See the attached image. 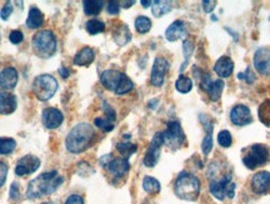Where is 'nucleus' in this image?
I'll use <instances>...</instances> for the list:
<instances>
[{"instance_id":"1","label":"nucleus","mask_w":270,"mask_h":204,"mask_svg":"<svg viewBox=\"0 0 270 204\" xmlns=\"http://www.w3.org/2000/svg\"><path fill=\"white\" fill-rule=\"evenodd\" d=\"M64 179L59 176L57 171L43 173L29 183L26 189V197L29 199H38L44 196H50L58 191Z\"/></svg>"},{"instance_id":"2","label":"nucleus","mask_w":270,"mask_h":204,"mask_svg":"<svg viewBox=\"0 0 270 204\" xmlns=\"http://www.w3.org/2000/svg\"><path fill=\"white\" fill-rule=\"evenodd\" d=\"M95 133L93 127L88 123H79L75 125L65 139V147L70 153H83L93 143Z\"/></svg>"},{"instance_id":"3","label":"nucleus","mask_w":270,"mask_h":204,"mask_svg":"<svg viewBox=\"0 0 270 204\" xmlns=\"http://www.w3.org/2000/svg\"><path fill=\"white\" fill-rule=\"evenodd\" d=\"M200 181L189 172H181L174 184V192L178 198L194 202L200 196Z\"/></svg>"},{"instance_id":"4","label":"nucleus","mask_w":270,"mask_h":204,"mask_svg":"<svg viewBox=\"0 0 270 204\" xmlns=\"http://www.w3.org/2000/svg\"><path fill=\"white\" fill-rule=\"evenodd\" d=\"M100 82L108 91L114 92L116 96L129 93L134 88V83L124 73L115 69H108L101 73Z\"/></svg>"},{"instance_id":"5","label":"nucleus","mask_w":270,"mask_h":204,"mask_svg":"<svg viewBox=\"0 0 270 204\" xmlns=\"http://www.w3.org/2000/svg\"><path fill=\"white\" fill-rule=\"evenodd\" d=\"M31 45L38 57L50 58L57 52V36L52 30H40L33 36Z\"/></svg>"},{"instance_id":"6","label":"nucleus","mask_w":270,"mask_h":204,"mask_svg":"<svg viewBox=\"0 0 270 204\" xmlns=\"http://www.w3.org/2000/svg\"><path fill=\"white\" fill-rule=\"evenodd\" d=\"M235 183L232 179V174L225 173L221 178H214L209 182V191L211 196L218 201H224L225 198H234L235 196Z\"/></svg>"},{"instance_id":"7","label":"nucleus","mask_w":270,"mask_h":204,"mask_svg":"<svg viewBox=\"0 0 270 204\" xmlns=\"http://www.w3.org/2000/svg\"><path fill=\"white\" fill-rule=\"evenodd\" d=\"M58 91V82L49 74L39 75L34 79L33 92L36 98L41 102H47L53 98Z\"/></svg>"},{"instance_id":"8","label":"nucleus","mask_w":270,"mask_h":204,"mask_svg":"<svg viewBox=\"0 0 270 204\" xmlns=\"http://www.w3.org/2000/svg\"><path fill=\"white\" fill-rule=\"evenodd\" d=\"M269 159V148L265 144H253L245 149L243 163L248 169H255L264 166Z\"/></svg>"},{"instance_id":"9","label":"nucleus","mask_w":270,"mask_h":204,"mask_svg":"<svg viewBox=\"0 0 270 204\" xmlns=\"http://www.w3.org/2000/svg\"><path fill=\"white\" fill-rule=\"evenodd\" d=\"M163 137H164V144L173 150L179 149L185 142V134L179 121H169L167 129L163 133Z\"/></svg>"},{"instance_id":"10","label":"nucleus","mask_w":270,"mask_h":204,"mask_svg":"<svg viewBox=\"0 0 270 204\" xmlns=\"http://www.w3.org/2000/svg\"><path fill=\"white\" fill-rule=\"evenodd\" d=\"M163 144H164V137H163V133L162 132L155 133L152 142H150L149 148H148L147 153H145L144 160H143L145 167H148V168H153V167L157 166V163L159 162L160 150H162Z\"/></svg>"},{"instance_id":"11","label":"nucleus","mask_w":270,"mask_h":204,"mask_svg":"<svg viewBox=\"0 0 270 204\" xmlns=\"http://www.w3.org/2000/svg\"><path fill=\"white\" fill-rule=\"evenodd\" d=\"M200 88L206 92L211 102H218L224 91V82L221 79L213 80L209 74L201 75Z\"/></svg>"},{"instance_id":"12","label":"nucleus","mask_w":270,"mask_h":204,"mask_svg":"<svg viewBox=\"0 0 270 204\" xmlns=\"http://www.w3.org/2000/svg\"><path fill=\"white\" fill-rule=\"evenodd\" d=\"M40 167V159L33 154L24 155L18 160L15 166V174L19 177L29 176V174L36 172Z\"/></svg>"},{"instance_id":"13","label":"nucleus","mask_w":270,"mask_h":204,"mask_svg":"<svg viewBox=\"0 0 270 204\" xmlns=\"http://www.w3.org/2000/svg\"><path fill=\"white\" fill-rule=\"evenodd\" d=\"M168 69H169V62L165 58H155L152 69V77H150V82H152L153 86L162 87L164 84L165 74H167Z\"/></svg>"},{"instance_id":"14","label":"nucleus","mask_w":270,"mask_h":204,"mask_svg":"<svg viewBox=\"0 0 270 204\" xmlns=\"http://www.w3.org/2000/svg\"><path fill=\"white\" fill-rule=\"evenodd\" d=\"M253 63L259 74L270 75V48H259L255 52Z\"/></svg>"},{"instance_id":"15","label":"nucleus","mask_w":270,"mask_h":204,"mask_svg":"<svg viewBox=\"0 0 270 204\" xmlns=\"http://www.w3.org/2000/svg\"><path fill=\"white\" fill-rule=\"evenodd\" d=\"M230 120L238 127H245L253 121L252 111L244 104H238L230 110Z\"/></svg>"},{"instance_id":"16","label":"nucleus","mask_w":270,"mask_h":204,"mask_svg":"<svg viewBox=\"0 0 270 204\" xmlns=\"http://www.w3.org/2000/svg\"><path fill=\"white\" fill-rule=\"evenodd\" d=\"M41 120L45 128L48 129H55V128L60 127L64 120V115L62 111L57 108H45L43 110V115H41Z\"/></svg>"},{"instance_id":"17","label":"nucleus","mask_w":270,"mask_h":204,"mask_svg":"<svg viewBox=\"0 0 270 204\" xmlns=\"http://www.w3.org/2000/svg\"><path fill=\"white\" fill-rule=\"evenodd\" d=\"M106 168H108L109 173H110L114 178L120 179L128 174L129 169H130V164H129V160L126 159V158L119 157L111 159Z\"/></svg>"},{"instance_id":"18","label":"nucleus","mask_w":270,"mask_h":204,"mask_svg":"<svg viewBox=\"0 0 270 204\" xmlns=\"http://www.w3.org/2000/svg\"><path fill=\"white\" fill-rule=\"evenodd\" d=\"M252 191L254 192L255 194H263L268 193L270 189V173L269 172H259V173L255 174L252 178Z\"/></svg>"},{"instance_id":"19","label":"nucleus","mask_w":270,"mask_h":204,"mask_svg":"<svg viewBox=\"0 0 270 204\" xmlns=\"http://www.w3.org/2000/svg\"><path fill=\"white\" fill-rule=\"evenodd\" d=\"M186 34L188 30H186L185 23L183 20H175L165 30V38L168 42H177L179 39L185 38Z\"/></svg>"},{"instance_id":"20","label":"nucleus","mask_w":270,"mask_h":204,"mask_svg":"<svg viewBox=\"0 0 270 204\" xmlns=\"http://www.w3.org/2000/svg\"><path fill=\"white\" fill-rule=\"evenodd\" d=\"M18 72L15 68L8 67L0 72V88L10 91L14 89L18 84Z\"/></svg>"},{"instance_id":"21","label":"nucleus","mask_w":270,"mask_h":204,"mask_svg":"<svg viewBox=\"0 0 270 204\" xmlns=\"http://www.w3.org/2000/svg\"><path fill=\"white\" fill-rule=\"evenodd\" d=\"M18 106V101L14 94L8 93V92H1L0 93V114L8 115L15 111Z\"/></svg>"},{"instance_id":"22","label":"nucleus","mask_w":270,"mask_h":204,"mask_svg":"<svg viewBox=\"0 0 270 204\" xmlns=\"http://www.w3.org/2000/svg\"><path fill=\"white\" fill-rule=\"evenodd\" d=\"M234 70V62L229 57H221L214 65V72L221 78H229Z\"/></svg>"},{"instance_id":"23","label":"nucleus","mask_w":270,"mask_h":204,"mask_svg":"<svg viewBox=\"0 0 270 204\" xmlns=\"http://www.w3.org/2000/svg\"><path fill=\"white\" fill-rule=\"evenodd\" d=\"M94 59H95L94 50L89 47H85L77 53L73 63H74V65H78V67H88V65H90L94 62Z\"/></svg>"},{"instance_id":"24","label":"nucleus","mask_w":270,"mask_h":204,"mask_svg":"<svg viewBox=\"0 0 270 204\" xmlns=\"http://www.w3.org/2000/svg\"><path fill=\"white\" fill-rule=\"evenodd\" d=\"M204 129H205L206 135L204 137L203 142H201V150L205 157H208L209 153L213 149V124L209 120H203Z\"/></svg>"},{"instance_id":"25","label":"nucleus","mask_w":270,"mask_h":204,"mask_svg":"<svg viewBox=\"0 0 270 204\" xmlns=\"http://www.w3.org/2000/svg\"><path fill=\"white\" fill-rule=\"evenodd\" d=\"M113 38L116 44L120 45V47H124V45H126L131 40V33L125 24H121V25L114 31Z\"/></svg>"},{"instance_id":"26","label":"nucleus","mask_w":270,"mask_h":204,"mask_svg":"<svg viewBox=\"0 0 270 204\" xmlns=\"http://www.w3.org/2000/svg\"><path fill=\"white\" fill-rule=\"evenodd\" d=\"M44 15L38 8H30L26 19V26L30 29H38L43 25Z\"/></svg>"},{"instance_id":"27","label":"nucleus","mask_w":270,"mask_h":204,"mask_svg":"<svg viewBox=\"0 0 270 204\" xmlns=\"http://www.w3.org/2000/svg\"><path fill=\"white\" fill-rule=\"evenodd\" d=\"M83 4H84V13L87 15H98L103 9L104 1H101V0H85Z\"/></svg>"},{"instance_id":"28","label":"nucleus","mask_w":270,"mask_h":204,"mask_svg":"<svg viewBox=\"0 0 270 204\" xmlns=\"http://www.w3.org/2000/svg\"><path fill=\"white\" fill-rule=\"evenodd\" d=\"M172 10V3L170 1H163V0H157V1H153L152 5V11L153 15L160 18V16L165 15L167 13Z\"/></svg>"},{"instance_id":"29","label":"nucleus","mask_w":270,"mask_h":204,"mask_svg":"<svg viewBox=\"0 0 270 204\" xmlns=\"http://www.w3.org/2000/svg\"><path fill=\"white\" fill-rule=\"evenodd\" d=\"M258 115H259V120L265 127H270V99H267L260 104Z\"/></svg>"},{"instance_id":"30","label":"nucleus","mask_w":270,"mask_h":204,"mask_svg":"<svg viewBox=\"0 0 270 204\" xmlns=\"http://www.w3.org/2000/svg\"><path fill=\"white\" fill-rule=\"evenodd\" d=\"M194 52V44L190 39H185L183 43V54H184V63L180 67V73H183L184 70L186 69L189 64V60H190L191 55H193Z\"/></svg>"},{"instance_id":"31","label":"nucleus","mask_w":270,"mask_h":204,"mask_svg":"<svg viewBox=\"0 0 270 204\" xmlns=\"http://www.w3.org/2000/svg\"><path fill=\"white\" fill-rule=\"evenodd\" d=\"M143 189L149 194H158L160 192V189H162V187H160L159 181H157V179L153 178V177L147 176L143 179Z\"/></svg>"},{"instance_id":"32","label":"nucleus","mask_w":270,"mask_h":204,"mask_svg":"<svg viewBox=\"0 0 270 204\" xmlns=\"http://www.w3.org/2000/svg\"><path fill=\"white\" fill-rule=\"evenodd\" d=\"M175 89L181 94L189 93L193 89V82H191L190 78L180 75L177 82H175Z\"/></svg>"},{"instance_id":"33","label":"nucleus","mask_w":270,"mask_h":204,"mask_svg":"<svg viewBox=\"0 0 270 204\" xmlns=\"http://www.w3.org/2000/svg\"><path fill=\"white\" fill-rule=\"evenodd\" d=\"M16 142L13 138H0V155H9L15 150Z\"/></svg>"},{"instance_id":"34","label":"nucleus","mask_w":270,"mask_h":204,"mask_svg":"<svg viewBox=\"0 0 270 204\" xmlns=\"http://www.w3.org/2000/svg\"><path fill=\"white\" fill-rule=\"evenodd\" d=\"M116 149H118V152L123 155V158H126V159H128L130 155H133L134 153L137 152L138 147L135 144H133V143L124 142L118 143V144H116Z\"/></svg>"},{"instance_id":"35","label":"nucleus","mask_w":270,"mask_h":204,"mask_svg":"<svg viewBox=\"0 0 270 204\" xmlns=\"http://www.w3.org/2000/svg\"><path fill=\"white\" fill-rule=\"evenodd\" d=\"M105 30V24L98 19H91L87 23V31L90 35H96L99 33H103Z\"/></svg>"},{"instance_id":"36","label":"nucleus","mask_w":270,"mask_h":204,"mask_svg":"<svg viewBox=\"0 0 270 204\" xmlns=\"http://www.w3.org/2000/svg\"><path fill=\"white\" fill-rule=\"evenodd\" d=\"M114 121H115V119L105 115L103 118H95L94 124L100 129H103L104 132H111L114 129Z\"/></svg>"},{"instance_id":"37","label":"nucleus","mask_w":270,"mask_h":204,"mask_svg":"<svg viewBox=\"0 0 270 204\" xmlns=\"http://www.w3.org/2000/svg\"><path fill=\"white\" fill-rule=\"evenodd\" d=\"M135 29H137L138 33L145 34L152 29V20L147 16H138L135 19Z\"/></svg>"},{"instance_id":"38","label":"nucleus","mask_w":270,"mask_h":204,"mask_svg":"<svg viewBox=\"0 0 270 204\" xmlns=\"http://www.w3.org/2000/svg\"><path fill=\"white\" fill-rule=\"evenodd\" d=\"M218 143L223 148H229L233 143V137L228 130H221L218 134Z\"/></svg>"},{"instance_id":"39","label":"nucleus","mask_w":270,"mask_h":204,"mask_svg":"<svg viewBox=\"0 0 270 204\" xmlns=\"http://www.w3.org/2000/svg\"><path fill=\"white\" fill-rule=\"evenodd\" d=\"M238 78H239L240 80H245L248 84H252L255 82V75H254V73L252 72L250 68H247L245 72L239 73V74H238Z\"/></svg>"},{"instance_id":"40","label":"nucleus","mask_w":270,"mask_h":204,"mask_svg":"<svg viewBox=\"0 0 270 204\" xmlns=\"http://www.w3.org/2000/svg\"><path fill=\"white\" fill-rule=\"evenodd\" d=\"M9 198H10L11 202H18L20 199V188H19V184L15 183V182L10 187Z\"/></svg>"},{"instance_id":"41","label":"nucleus","mask_w":270,"mask_h":204,"mask_svg":"<svg viewBox=\"0 0 270 204\" xmlns=\"http://www.w3.org/2000/svg\"><path fill=\"white\" fill-rule=\"evenodd\" d=\"M13 10H14L13 5H11L10 1H8V3L4 5V8L1 9V11H0V18L3 19V20H8L9 16L13 14Z\"/></svg>"},{"instance_id":"42","label":"nucleus","mask_w":270,"mask_h":204,"mask_svg":"<svg viewBox=\"0 0 270 204\" xmlns=\"http://www.w3.org/2000/svg\"><path fill=\"white\" fill-rule=\"evenodd\" d=\"M9 40H10V43H13V44H20L24 40L23 33H21L20 30H13L10 33V35H9Z\"/></svg>"},{"instance_id":"43","label":"nucleus","mask_w":270,"mask_h":204,"mask_svg":"<svg viewBox=\"0 0 270 204\" xmlns=\"http://www.w3.org/2000/svg\"><path fill=\"white\" fill-rule=\"evenodd\" d=\"M8 166L4 162H0V188L4 186L6 181V176H8Z\"/></svg>"},{"instance_id":"44","label":"nucleus","mask_w":270,"mask_h":204,"mask_svg":"<svg viewBox=\"0 0 270 204\" xmlns=\"http://www.w3.org/2000/svg\"><path fill=\"white\" fill-rule=\"evenodd\" d=\"M106 10L110 15H118L119 11H120V5H119L118 1H109Z\"/></svg>"},{"instance_id":"45","label":"nucleus","mask_w":270,"mask_h":204,"mask_svg":"<svg viewBox=\"0 0 270 204\" xmlns=\"http://www.w3.org/2000/svg\"><path fill=\"white\" fill-rule=\"evenodd\" d=\"M64 204H84V199L79 194H72L70 197H68Z\"/></svg>"},{"instance_id":"46","label":"nucleus","mask_w":270,"mask_h":204,"mask_svg":"<svg viewBox=\"0 0 270 204\" xmlns=\"http://www.w3.org/2000/svg\"><path fill=\"white\" fill-rule=\"evenodd\" d=\"M201 4H203V9L205 13H211L216 6V1H210V0H204Z\"/></svg>"},{"instance_id":"47","label":"nucleus","mask_w":270,"mask_h":204,"mask_svg":"<svg viewBox=\"0 0 270 204\" xmlns=\"http://www.w3.org/2000/svg\"><path fill=\"white\" fill-rule=\"evenodd\" d=\"M111 159H113V158H111V155L110 154H106V155H104L103 158H100V160H99V162H100L101 167L106 168V167H108L109 163H110Z\"/></svg>"},{"instance_id":"48","label":"nucleus","mask_w":270,"mask_h":204,"mask_svg":"<svg viewBox=\"0 0 270 204\" xmlns=\"http://www.w3.org/2000/svg\"><path fill=\"white\" fill-rule=\"evenodd\" d=\"M60 74H62L63 78H68L69 77L70 72L67 69V68H62V69H60Z\"/></svg>"},{"instance_id":"49","label":"nucleus","mask_w":270,"mask_h":204,"mask_svg":"<svg viewBox=\"0 0 270 204\" xmlns=\"http://www.w3.org/2000/svg\"><path fill=\"white\" fill-rule=\"evenodd\" d=\"M140 3L143 4V6H144V8H148V6H150L153 4V1H150V0H142V1H140Z\"/></svg>"},{"instance_id":"50","label":"nucleus","mask_w":270,"mask_h":204,"mask_svg":"<svg viewBox=\"0 0 270 204\" xmlns=\"http://www.w3.org/2000/svg\"><path fill=\"white\" fill-rule=\"evenodd\" d=\"M125 5H124V8H130L133 4H135V1H126V3H124Z\"/></svg>"},{"instance_id":"51","label":"nucleus","mask_w":270,"mask_h":204,"mask_svg":"<svg viewBox=\"0 0 270 204\" xmlns=\"http://www.w3.org/2000/svg\"><path fill=\"white\" fill-rule=\"evenodd\" d=\"M269 20H270V16H269Z\"/></svg>"}]
</instances>
